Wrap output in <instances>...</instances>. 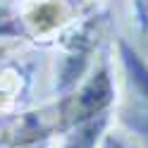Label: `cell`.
Segmentation results:
<instances>
[{"label":"cell","mask_w":148,"mask_h":148,"mask_svg":"<svg viewBox=\"0 0 148 148\" xmlns=\"http://www.w3.org/2000/svg\"><path fill=\"white\" fill-rule=\"evenodd\" d=\"M0 148H55V138H43L36 143H19V146H0Z\"/></svg>","instance_id":"cell-7"},{"label":"cell","mask_w":148,"mask_h":148,"mask_svg":"<svg viewBox=\"0 0 148 148\" xmlns=\"http://www.w3.org/2000/svg\"><path fill=\"white\" fill-rule=\"evenodd\" d=\"M96 148H136V143H134V138L129 136L127 132L110 127L108 132L103 134V138H100V143Z\"/></svg>","instance_id":"cell-5"},{"label":"cell","mask_w":148,"mask_h":148,"mask_svg":"<svg viewBox=\"0 0 148 148\" xmlns=\"http://www.w3.org/2000/svg\"><path fill=\"white\" fill-rule=\"evenodd\" d=\"M117 50H119V60H122V67L127 72L129 81H132V86H136V91L148 103V64L141 60V55L124 41L117 43Z\"/></svg>","instance_id":"cell-4"},{"label":"cell","mask_w":148,"mask_h":148,"mask_svg":"<svg viewBox=\"0 0 148 148\" xmlns=\"http://www.w3.org/2000/svg\"><path fill=\"white\" fill-rule=\"evenodd\" d=\"M136 5V24L141 29H148V0H134Z\"/></svg>","instance_id":"cell-6"},{"label":"cell","mask_w":148,"mask_h":148,"mask_svg":"<svg viewBox=\"0 0 148 148\" xmlns=\"http://www.w3.org/2000/svg\"><path fill=\"white\" fill-rule=\"evenodd\" d=\"M110 127H112V115H103L91 122H84L64 134L62 148H96Z\"/></svg>","instance_id":"cell-3"},{"label":"cell","mask_w":148,"mask_h":148,"mask_svg":"<svg viewBox=\"0 0 148 148\" xmlns=\"http://www.w3.org/2000/svg\"><path fill=\"white\" fill-rule=\"evenodd\" d=\"M34 64L19 58H0V117L22 112L29 103Z\"/></svg>","instance_id":"cell-2"},{"label":"cell","mask_w":148,"mask_h":148,"mask_svg":"<svg viewBox=\"0 0 148 148\" xmlns=\"http://www.w3.org/2000/svg\"><path fill=\"white\" fill-rule=\"evenodd\" d=\"M136 132L143 136V141L148 143V122H143V124H136Z\"/></svg>","instance_id":"cell-8"},{"label":"cell","mask_w":148,"mask_h":148,"mask_svg":"<svg viewBox=\"0 0 148 148\" xmlns=\"http://www.w3.org/2000/svg\"><path fill=\"white\" fill-rule=\"evenodd\" d=\"M77 19L72 0H19V24L24 38L55 43Z\"/></svg>","instance_id":"cell-1"}]
</instances>
